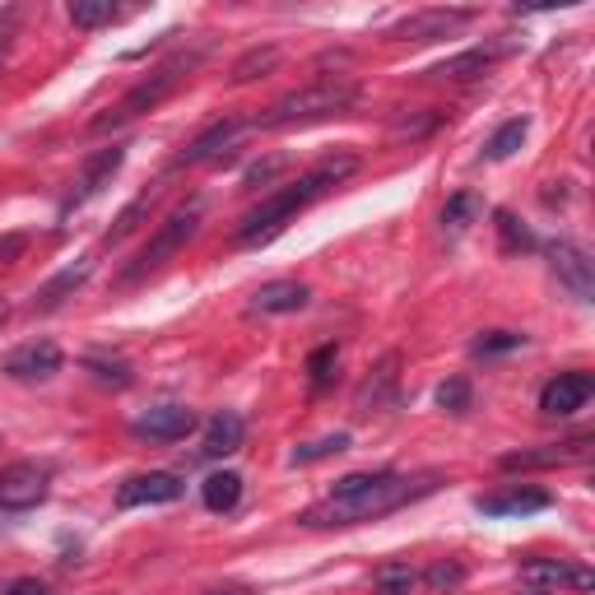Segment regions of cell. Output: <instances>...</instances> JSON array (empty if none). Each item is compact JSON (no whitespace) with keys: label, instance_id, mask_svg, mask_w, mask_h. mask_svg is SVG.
Segmentation results:
<instances>
[{"label":"cell","instance_id":"cell-1","mask_svg":"<svg viewBox=\"0 0 595 595\" xmlns=\"http://www.w3.org/2000/svg\"><path fill=\"white\" fill-rule=\"evenodd\" d=\"M442 484L438 470L428 474H401V470H359L335 480V489L326 493V503H316L303 512V526L322 530V526H359V521H377L386 512L405 507L414 498H424Z\"/></svg>","mask_w":595,"mask_h":595},{"label":"cell","instance_id":"cell-2","mask_svg":"<svg viewBox=\"0 0 595 595\" xmlns=\"http://www.w3.org/2000/svg\"><path fill=\"white\" fill-rule=\"evenodd\" d=\"M353 172H359V154H349V149L322 154L303 177H298L293 187L266 195L261 205L243 214V224H237V243H243V247H266L270 237H280V233L293 224L298 210H307L316 195H326L330 187H340L345 177H353Z\"/></svg>","mask_w":595,"mask_h":595},{"label":"cell","instance_id":"cell-3","mask_svg":"<svg viewBox=\"0 0 595 595\" xmlns=\"http://www.w3.org/2000/svg\"><path fill=\"white\" fill-rule=\"evenodd\" d=\"M353 103H359V85L353 79H312V85L293 89L284 98L256 116V131H289V126H312V122H326V116H345Z\"/></svg>","mask_w":595,"mask_h":595},{"label":"cell","instance_id":"cell-4","mask_svg":"<svg viewBox=\"0 0 595 595\" xmlns=\"http://www.w3.org/2000/svg\"><path fill=\"white\" fill-rule=\"evenodd\" d=\"M195 66H201V52H177L172 61H164V66H158L154 75H145L135 89H126V93L116 98V103H112L103 116H93L89 131H93V135H108V131H116V126L135 122V116L154 112L158 103H168V98L177 93V85H182V79H187Z\"/></svg>","mask_w":595,"mask_h":595},{"label":"cell","instance_id":"cell-5","mask_svg":"<svg viewBox=\"0 0 595 595\" xmlns=\"http://www.w3.org/2000/svg\"><path fill=\"white\" fill-rule=\"evenodd\" d=\"M201 214H205V201H187V205H177V210L168 214V220L158 224V233H154L149 243L141 247V256H135V261H131L122 274H116V284H122V289H135L141 280H149V274L164 270V266L172 261V256L182 251V247L191 243V237H195V228H201Z\"/></svg>","mask_w":595,"mask_h":595},{"label":"cell","instance_id":"cell-6","mask_svg":"<svg viewBox=\"0 0 595 595\" xmlns=\"http://www.w3.org/2000/svg\"><path fill=\"white\" fill-rule=\"evenodd\" d=\"M465 24H474V10H419V14H409L401 19V24L391 29L395 43H438V37H451V33H461Z\"/></svg>","mask_w":595,"mask_h":595},{"label":"cell","instance_id":"cell-7","mask_svg":"<svg viewBox=\"0 0 595 595\" xmlns=\"http://www.w3.org/2000/svg\"><path fill=\"white\" fill-rule=\"evenodd\" d=\"M47 480H52V470L47 465H37V461H19L10 465L5 474H0V507L5 512H29L47 498Z\"/></svg>","mask_w":595,"mask_h":595},{"label":"cell","instance_id":"cell-8","mask_svg":"<svg viewBox=\"0 0 595 595\" xmlns=\"http://www.w3.org/2000/svg\"><path fill=\"white\" fill-rule=\"evenodd\" d=\"M187 493V484L168 470H149V474H131V480L116 489V507H164L177 503Z\"/></svg>","mask_w":595,"mask_h":595},{"label":"cell","instance_id":"cell-9","mask_svg":"<svg viewBox=\"0 0 595 595\" xmlns=\"http://www.w3.org/2000/svg\"><path fill=\"white\" fill-rule=\"evenodd\" d=\"M595 395V377L591 372H559V377H549L545 391H540V409L553 414V419H568V414H577L586 409V401Z\"/></svg>","mask_w":595,"mask_h":595},{"label":"cell","instance_id":"cell-10","mask_svg":"<svg viewBox=\"0 0 595 595\" xmlns=\"http://www.w3.org/2000/svg\"><path fill=\"white\" fill-rule=\"evenodd\" d=\"M122 164H126V149H122V145L98 149V154L89 158V164H85V172L75 177V187H70V195H66V205H61V210L70 214V210H79V205H89L98 191L112 187V177L122 172Z\"/></svg>","mask_w":595,"mask_h":595},{"label":"cell","instance_id":"cell-11","mask_svg":"<svg viewBox=\"0 0 595 595\" xmlns=\"http://www.w3.org/2000/svg\"><path fill=\"white\" fill-rule=\"evenodd\" d=\"M131 433L141 442H182L187 433H195V409H187V405H149L141 419L131 424Z\"/></svg>","mask_w":595,"mask_h":595},{"label":"cell","instance_id":"cell-12","mask_svg":"<svg viewBox=\"0 0 595 595\" xmlns=\"http://www.w3.org/2000/svg\"><path fill=\"white\" fill-rule=\"evenodd\" d=\"M251 122H243V116H220V122H210L195 141L177 154V168H195V164H210V158H220L224 149L237 145V135H243Z\"/></svg>","mask_w":595,"mask_h":595},{"label":"cell","instance_id":"cell-13","mask_svg":"<svg viewBox=\"0 0 595 595\" xmlns=\"http://www.w3.org/2000/svg\"><path fill=\"white\" fill-rule=\"evenodd\" d=\"M0 372L10 377V382H47L52 372H61V349L52 340H33V345H19Z\"/></svg>","mask_w":595,"mask_h":595},{"label":"cell","instance_id":"cell-14","mask_svg":"<svg viewBox=\"0 0 595 595\" xmlns=\"http://www.w3.org/2000/svg\"><path fill=\"white\" fill-rule=\"evenodd\" d=\"M549 266H553V274H559V284H568L572 293L582 298V303H591V298H595L591 256H586L577 243H553V247H549Z\"/></svg>","mask_w":595,"mask_h":595},{"label":"cell","instance_id":"cell-15","mask_svg":"<svg viewBox=\"0 0 595 595\" xmlns=\"http://www.w3.org/2000/svg\"><path fill=\"white\" fill-rule=\"evenodd\" d=\"M395 386H401V353H386V359L363 377L359 395H353V409H359V414H372V409L395 405Z\"/></svg>","mask_w":595,"mask_h":595},{"label":"cell","instance_id":"cell-16","mask_svg":"<svg viewBox=\"0 0 595 595\" xmlns=\"http://www.w3.org/2000/svg\"><path fill=\"white\" fill-rule=\"evenodd\" d=\"M553 498L545 489H530V484H512L503 493H489L480 498V512L484 517H530V512H545Z\"/></svg>","mask_w":595,"mask_h":595},{"label":"cell","instance_id":"cell-17","mask_svg":"<svg viewBox=\"0 0 595 595\" xmlns=\"http://www.w3.org/2000/svg\"><path fill=\"white\" fill-rule=\"evenodd\" d=\"M563 586H577V568L563 559H530L521 563V595H559Z\"/></svg>","mask_w":595,"mask_h":595},{"label":"cell","instance_id":"cell-18","mask_svg":"<svg viewBox=\"0 0 595 595\" xmlns=\"http://www.w3.org/2000/svg\"><path fill=\"white\" fill-rule=\"evenodd\" d=\"M243 438H247V424L237 409H220L214 419L205 424V442H201V456H210V461H224V456L243 451Z\"/></svg>","mask_w":595,"mask_h":595},{"label":"cell","instance_id":"cell-19","mask_svg":"<svg viewBox=\"0 0 595 595\" xmlns=\"http://www.w3.org/2000/svg\"><path fill=\"white\" fill-rule=\"evenodd\" d=\"M307 284H298V280H270L251 293V307L256 312H266V316H289V312H303L307 307Z\"/></svg>","mask_w":595,"mask_h":595},{"label":"cell","instance_id":"cell-20","mask_svg":"<svg viewBox=\"0 0 595 595\" xmlns=\"http://www.w3.org/2000/svg\"><path fill=\"white\" fill-rule=\"evenodd\" d=\"M89 274H93V261H75V266H66V270H56L52 280H47L43 289L33 293V307H37V312H52V307H61L70 293H79V289H85V280H89Z\"/></svg>","mask_w":595,"mask_h":595},{"label":"cell","instance_id":"cell-21","mask_svg":"<svg viewBox=\"0 0 595 595\" xmlns=\"http://www.w3.org/2000/svg\"><path fill=\"white\" fill-rule=\"evenodd\" d=\"M586 451V438H572V442H553L545 451H512L503 456V470H545V465H568V461H577V456Z\"/></svg>","mask_w":595,"mask_h":595},{"label":"cell","instance_id":"cell-22","mask_svg":"<svg viewBox=\"0 0 595 595\" xmlns=\"http://www.w3.org/2000/svg\"><path fill=\"white\" fill-rule=\"evenodd\" d=\"M493 56H498V52L474 47V52H461V56H447V61L433 66L428 75H433V79H451V85H465V79H480V75L493 66Z\"/></svg>","mask_w":595,"mask_h":595},{"label":"cell","instance_id":"cell-23","mask_svg":"<svg viewBox=\"0 0 595 595\" xmlns=\"http://www.w3.org/2000/svg\"><path fill=\"white\" fill-rule=\"evenodd\" d=\"M201 498H205L210 512H233L237 503H243V474L237 470H214L201 484Z\"/></svg>","mask_w":595,"mask_h":595},{"label":"cell","instance_id":"cell-24","mask_svg":"<svg viewBox=\"0 0 595 595\" xmlns=\"http://www.w3.org/2000/svg\"><path fill=\"white\" fill-rule=\"evenodd\" d=\"M85 372H93V382L116 386V391H126L135 382V372L122 353H85Z\"/></svg>","mask_w":595,"mask_h":595},{"label":"cell","instance_id":"cell-25","mask_svg":"<svg viewBox=\"0 0 595 595\" xmlns=\"http://www.w3.org/2000/svg\"><path fill=\"white\" fill-rule=\"evenodd\" d=\"M526 131H530V122L526 116H512V122H503L498 131H493V141L484 145V158H493V164H503V158H512L521 145H526Z\"/></svg>","mask_w":595,"mask_h":595},{"label":"cell","instance_id":"cell-26","mask_svg":"<svg viewBox=\"0 0 595 595\" xmlns=\"http://www.w3.org/2000/svg\"><path fill=\"white\" fill-rule=\"evenodd\" d=\"M414 586H419V572H414L409 563H382L372 572L377 595H414Z\"/></svg>","mask_w":595,"mask_h":595},{"label":"cell","instance_id":"cell-27","mask_svg":"<svg viewBox=\"0 0 595 595\" xmlns=\"http://www.w3.org/2000/svg\"><path fill=\"white\" fill-rule=\"evenodd\" d=\"M274 66H280V47H251L247 56H237V66H233V85H251V79L270 75Z\"/></svg>","mask_w":595,"mask_h":595},{"label":"cell","instance_id":"cell-28","mask_svg":"<svg viewBox=\"0 0 595 595\" xmlns=\"http://www.w3.org/2000/svg\"><path fill=\"white\" fill-rule=\"evenodd\" d=\"M340 451H349V433H326V438L298 447L289 461H293V465H316V461H326V456H340Z\"/></svg>","mask_w":595,"mask_h":595},{"label":"cell","instance_id":"cell-29","mask_svg":"<svg viewBox=\"0 0 595 595\" xmlns=\"http://www.w3.org/2000/svg\"><path fill=\"white\" fill-rule=\"evenodd\" d=\"M70 19L75 29H103L116 19V5L112 0H70Z\"/></svg>","mask_w":595,"mask_h":595},{"label":"cell","instance_id":"cell-30","mask_svg":"<svg viewBox=\"0 0 595 595\" xmlns=\"http://www.w3.org/2000/svg\"><path fill=\"white\" fill-rule=\"evenodd\" d=\"M154 201H158V187H149L145 195H135V201H131L122 214H116V224H112V233H108V243H122V237H126V233H131V228L149 214V205H154Z\"/></svg>","mask_w":595,"mask_h":595},{"label":"cell","instance_id":"cell-31","mask_svg":"<svg viewBox=\"0 0 595 595\" xmlns=\"http://www.w3.org/2000/svg\"><path fill=\"white\" fill-rule=\"evenodd\" d=\"M335 368H340V349H335V345L312 349V359H307V377H312V386H316V391H326V386L335 382Z\"/></svg>","mask_w":595,"mask_h":595},{"label":"cell","instance_id":"cell-32","mask_svg":"<svg viewBox=\"0 0 595 595\" xmlns=\"http://www.w3.org/2000/svg\"><path fill=\"white\" fill-rule=\"evenodd\" d=\"M521 345H526V335H517V330H489L470 349H474V359H493V353H507V349H521Z\"/></svg>","mask_w":595,"mask_h":595},{"label":"cell","instance_id":"cell-33","mask_svg":"<svg viewBox=\"0 0 595 595\" xmlns=\"http://www.w3.org/2000/svg\"><path fill=\"white\" fill-rule=\"evenodd\" d=\"M438 122H442V112H424V116H395V126H391V135L395 141H424L428 131H438Z\"/></svg>","mask_w":595,"mask_h":595},{"label":"cell","instance_id":"cell-34","mask_svg":"<svg viewBox=\"0 0 595 595\" xmlns=\"http://www.w3.org/2000/svg\"><path fill=\"white\" fill-rule=\"evenodd\" d=\"M438 405L447 414H465L470 409V377H447V382L438 386Z\"/></svg>","mask_w":595,"mask_h":595},{"label":"cell","instance_id":"cell-35","mask_svg":"<svg viewBox=\"0 0 595 595\" xmlns=\"http://www.w3.org/2000/svg\"><path fill=\"white\" fill-rule=\"evenodd\" d=\"M474 214H480V201H474L470 191H461V195H451V201H447V210H442V224H447L451 233H461V228L474 220Z\"/></svg>","mask_w":595,"mask_h":595},{"label":"cell","instance_id":"cell-36","mask_svg":"<svg viewBox=\"0 0 595 595\" xmlns=\"http://www.w3.org/2000/svg\"><path fill=\"white\" fill-rule=\"evenodd\" d=\"M498 233H503V247L507 251H530L535 247V237L517 224V214H507V210H498Z\"/></svg>","mask_w":595,"mask_h":595},{"label":"cell","instance_id":"cell-37","mask_svg":"<svg viewBox=\"0 0 595 595\" xmlns=\"http://www.w3.org/2000/svg\"><path fill=\"white\" fill-rule=\"evenodd\" d=\"M424 582H428L433 591H451V586L465 582V568H461V563H433V568L424 572Z\"/></svg>","mask_w":595,"mask_h":595},{"label":"cell","instance_id":"cell-38","mask_svg":"<svg viewBox=\"0 0 595 595\" xmlns=\"http://www.w3.org/2000/svg\"><path fill=\"white\" fill-rule=\"evenodd\" d=\"M24 251H29V237L24 233H5V237H0V266H14Z\"/></svg>","mask_w":595,"mask_h":595},{"label":"cell","instance_id":"cell-39","mask_svg":"<svg viewBox=\"0 0 595 595\" xmlns=\"http://www.w3.org/2000/svg\"><path fill=\"white\" fill-rule=\"evenodd\" d=\"M274 172H284V158H266V164H251V168H247V187H256V182H270Z\"/></svg>","mask_w":595,"mask_h":595},{"label":"cell","instance_id":"cell-40","mask_svg":"<svg viewBox=\"0 0 595 595\" xmlns=\"http://www.w3.org/2000/svg\"><path fill=\"white\" fill-rule=\"evenodd\" d=\"M5 595H52V591L43 582H33V577H19V582L5 586Z\"/></svg>","mask_w":595,"mask_h":595},{"label":"cell","instance_id":"cell-41","mask_svg":"<svg viewBox=\"0 0 595 595\" xmlns=\"http://www.w3.org/2000/svg\"><path fill=\"white\" fill-rule=\"evenodd\" d=\"M5 56H10V33L0 29V66H5Z\"/></svg>","mask_w":595,"mask_h":595},{"label":"cell","instance_id":"cell-42","mask_svg":"<svg viewBox=\"0 0 595 595\" xmlns=\"http://www.w3.org/2000/svg\"><path fill=\"white\" fill-rule=\"evenodd\" d=\"M5 322H10V307H5V303H0V330H5Z\"/></svg>","mask_w":595,"mask_h":595},{"label":"cell","instance_id":"cell-43","mask_svg":"<svg viewBox=\"0 0 595 595\" xmlns=\"http://www.w3.org/2000/svg\"><path fill=\"white\" fill-rule=\"evenodd\" d=\"M210 595H247V591H237V586H228V591H210Z\"/></svg>","mask_w":595,"mask_h":595}]
</instances>
